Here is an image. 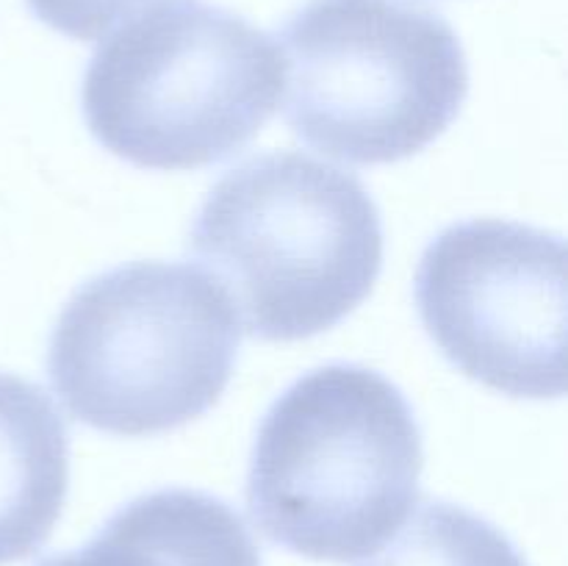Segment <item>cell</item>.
I'll use <instances>...</instances> for the list:
<instances>
[{
    "label": "cell",
    "mask_w": 568,
    "mask_h": 566,
    "mask_svg": "<svg viewBox=\"0 0 568 566\" xmlns=\"http://www.w3.org/2000/svg\"><path fill=\"white\" fill-rule=\"evenodd\" d=\"M189 253L261 342L331 331L375 289L383 222L364 183L308 153L227 170L192 222Z\"/></svg>",
    "instance_id": "6da1fadb"
},
{
    "label": "cell",
    "mask_w": 568,
    "mask_h": 566,
    "mask_svg": "<svg viewBox=\"0 0 568 566\" xmlns=\"http://www.w3.org/2000/svg\"><path fill=\"white\" fill-rule=\"evenodd\" d=\"M361 566H527L508 536L460 505L430 499Z\"/></svg>",
    "instance_id": "9c48e42d"
},
{
    "label": "cell",
    "mask_w": 568,
    "mask_h": 566,
    "mask_svg": "<svg viewBox=\"0 0 568 566\" xmlns=\"http://www.w3.org/2000/svg\"><path fill=\"white\" fill-rule=\"evenodd\" d=\"M422 325L449 364L494 392H566V244L508 220L444 228L416 270Z\"/></svg>",
    "instance_id": "8992f818"
},
{
    "label": "cell",
    "mask_w": 568,
    "mask_h": 566,
    "mask_svg": "<svg viewBox=\"0 0 568 566\" xmlns=\"http://www.w3.org/2000/svg\"><path fill=\"white\" fill-rule=\"evenodd\" d=\"M70 488V436L48 394L0 372V566L44 547Z\"/></svg>",
    "instance_id": "ba28073f"
},
{
    "label": "cell",
    "mask_w": 568,
    "mask_h": 566,
    "mask_svg": "<svg viewBox=\"0 0 568 566\" xmlns=\"http://www.w3.org/2000/svg\"><path fill=\"white\" fill-rule=\"evenodd\" d=\"M281 94V48L253 22L209 3L159 6L92 53L83 120L128 164L200 170L239 153Z\"/></svg>",
    "instance_id": "277c9868"
},
{
    "label": "cell",
    "mask_w": 568,
    "mask_h": 566,
    "mask_svg": "<svg viewBox=\"0 0 568 566\" xmlns=\"http://www.w3.org/2000/svg\"><path fill=\"white\" fill-rule=\"evenodd\" d=\"M39 566H261V553L225 499L159 488L111 514L87 547Z\"/></svg>",
    "instance_id": "52a82bcc"
},
{
    "label": "cell",
    "mask_w": 568,
    "mask_h": 566,
    "mask_svg": "<svg viewBox=\"0 0 568 566\" xmlns=\"http://www.w3.org/2000/svg\"><path fill=\"white\" fill-rule=\"evenodd\" d=\"M242 325L205 272L133 261L72 292L48 344V377L72 420L114 433L175 431L220 403Z\"/></svg>",
    "instance_id": "3957f363"
},
{
    "label": "cell",
    "mask_w": 568,
    "mask_h": 566,
    "mask_svg": "<svg viewBox=\"0 0 568 566\" xmlns=\"http://www.w3.org/2000/svg\"><path fill=\"white\" fill-rule=\"evenodd\" d=\"M294 137L347 164H394L436 142L469 94L464 44L416 0H308L281 28Z\"/></svg>",
    "instance_id": "5b68a950"
},
{
    "label": "cell",
    "mask_w": 568,
    "mask_h": 566,
    "mask_svg": "<svg viewBox=\"0 0 568 566\" xmlns=\"http://www.w3.org/2000/svg\"><path fill=\"white\" fill-rule=\"evenodd\" d=\"M422 431L405 394L369 366L327 364L264 414L247 472L258 530L288 553H377L419 497Z\"/></svg>",
    "instance_id": "7a4b0ae2"
},
{
    "label": "cell",
    "mask_w": 568,
    "mask_h": 566,
    "mask_svg": "<svg viewBox=\"0 0 568 566\" xmlns=\"http://www.w3.org/2000/svg\"><path fill=\"white\" fill-rule=\"evenodd\" d=\"M31 14L70 39H98L161 0H26Z\"/></svg>",
    "instance_id": "30bf717a"
}]
</instances>
